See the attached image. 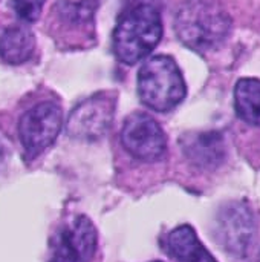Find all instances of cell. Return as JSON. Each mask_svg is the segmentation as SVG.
I'll use <instances>...</instances> for the list:
<instances>
[{"label":"cell","instance_id":"6da1fadb","mask_svg":"<svg viewBox=\"0 0 260 262\" xmlns=\"http://www.w3.org/2000/svg\"><path fill=\"white\" fill-rule=\"evenodd\" d=\"M175 29L187 48L204 54L227 40L231 17L219 0H184L176 12Z\"/></svg>","mask_w":260,"mask_h":262},{"label":"cell","instance_id":"7a4b0ae2","mask_svg":"<svg viewBox=\"0 0 260 262\" xmlns=\"http://www.w3.org/2000/svg\"><path fill=\"white\" fill-rule=\"evenodd\" d=\"M162 35L158 8L139 2L129 6L118 18L113 31V54L126 64H135L156 48Z\"/></svg>","mask_w":260,"mask_h":262},{"label":"cell","instance_id":"3957f363","mask_svg":"<svg viewBox=\"0 0 260 262\" xmlns=\"http://www.w3.org/2000/svg\"><path fill=\"white\" fill-rule=\"evenodd\" d=\"M136 84L143 104L156 112L175 109L187 94L182 72L169 55H156L146 60L138 72Z\"/></svg>","mask_w":260,"mask_h":262},{"label":"cell","instance_id":"277c9868","mask_svg":"<svg viewBox=\"0 0 260 262\" xmlns=\"http://www.w3.org/2000/svg\"><path fill=\"white\" fill-rule=\"evenodd\" d=\"M256 233V216L247 203L230 201L219 207L213 223V236L228 255L247 256L254 244Z\"/></svg>","mask_w":260,"mask_h":262},{"label":"cell","instance_id":"5b68a950","mask_svg":"<svg viewBox=\"0 0 260 262\" xmlns=\"http://www.w3.org/2000/svg\"><path fill=\"white\" fill-rule=\"evenodd\" d=\"M63 126V111L55 101H40L18 120V138L28 161L54 144Z\"/></svg>","mask_w":260,"mask_h":262},{"label":"cell","instance_id":"8992f818","mask_svg":"<svg viewBox=\"0 0 260 262\" xmlns=\"http://www.w3.org/2000/svg\"><path fill=\"white\" fill-rule=\"evenodd\" d=\"M98 247V233L86 215L66 221L49 243V262H90Z\"/></svg>","mask_w":260,"mask_h":262},{"label":"cell","instance_id":"52a82bcc","mask_svg":"<svg viewBox=\"0 0 260 262\" xmlns=\"http://www.w3.org/2000/svg\"><path fill=\"white\" fill-rule=\"evenodd\" d=\"M124 149L136 160L153 163L167 150V137L159 123L144 112L130 114L121 129Z\"/></svg>","mask_w":260,"mask_h":262},{"label":"cell","instance_id":"ba28073f","mask_svg":"<svg viewBox=\"0 0 260 262\" xmlns=\"http://www.w3.org/2000/svg\"><path fill=\"white\" fill-rule=\"evenodd\" d=\"M116 98L112 92L97 94L81 101L69 115L67 134L83 141L100 140L110 127Z\"/></svg>","mask_w":260,"mask_h":262},{"label":"cell","instance_id":"9c48e42d","mask_svg":"<svg viewBox=\"0 0 260 262\" xmlns=\"http://www.w3.org/2000/svg\"><path fill=\"white\" fill-rule=\"evenodd\" d=\"M181 147L188 161L201 169H216L225 160L224 138L218 132L185 135L181 140Z\"/></svg>","mask_w":260,"mask_h":262},{"label":"cell","instance_id":"30bf717a","mask_svg":"<svg viewBox=\"0 0 260 262\" xmlns=\"http://www.w3.org/2000/svg\"><path fill=\"white\" fill-rule=\"evenodd\" d=\"M164 249L178 262H218L188 224L169 232L164 239Z\"/></svg>","mask_w":260,"mask_h":262},{"label":"cell","instance_id":"8fae6325","mask_svg":"<svg viewBox=\"0 0 260 262\" xmlns=\"http://www.w3.org/2000/svg\"><path fill=\"white\" fill-rule=\"evenodd\" d=\"M35 49V38L25 25H9L0 28V60L9 64L28 61Z\"/></svg>","mask_w":260,"mask_h":262},{"label":"cell","instance_id":"7c38bea8","mask_svg":"<svg viewBox=\"0 0 260 262\" xmlns=\"http://www.w3.org/2000/svg\"><path fill=\"white\" fill-rule=\"evenodd\" d=\"M97 2L95 0H83V2H60L55 5L57 21L61 25L63 31L80 32L89 31L93 25Z\"/></svg>","mask_w":260,"mask_h":262},{"label":"cell","instance_id":"4fadbf2b","mask_svg":"<svg viewBox=\"0 0 260 262\" xmlns=\"http://www.w3.org/2000/svg\"><path fill=\"white\" fill-rule=\"evenodd\" d=\"M234 107L241 120L260 126V80L242 78L234 89Z\"/></svg>","mask_w":260,"mask_h":262},{"label":"cell","instance_id":"5bb4252c","mask_svg":"<svg viewBox=\"0 0 260 262\" xmlns=\"http://www.w3.org/2000/svg\"><path fill=\"white\" fill-rule=\"evenodd\" d=\"M46 0H12L17 17L25 23H34L40 18Z\"/></svg>","mask_w":260,"mask_h":262},{"label":"cell","instance_id":"9a60e30c","mask_svg":"<svg viewBox=\"0 0 260 262\" xmlns=\"http://www.w3.org/2000/svg\"><path fill=\"white\" fill-rule=\"evenodd\" d=\"M152 262H162V261H152Z\"/></svg>","mask_w":260,"mask_h":262}]
</instances>
